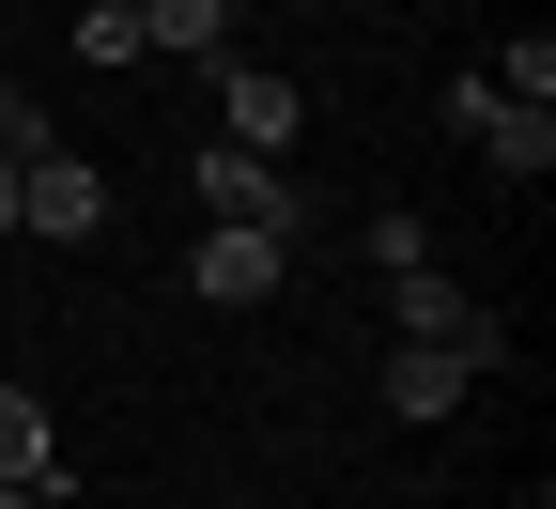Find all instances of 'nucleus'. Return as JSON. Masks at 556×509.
<instances>
[{
	"label": "nucleus",
	"instance_id": "1",
	"mask_svg": "<svg viewBox=\"0 0 556 509\" xmlns=\"http://www.w3.org/2000/svg\"><path fill=\"white\" fill-rule=\"evenodd\" d=\"M16 232H47V247H93L109 232V170L78 155V139H31L16 155Z\"/></svg>",
	"mask_w": 556,
	"mask_h": 509
},
{
	"label": "nucleus",
	"instance_id": "2",
	"mask_svg": "<svg viewBox=\"0 0 556 509\" xmlns=\"http://www.w3.org/2000/svg\"><path fill=\"white\" fill-rule=\"evenodd\" d=\"M387 325H402V340H448V355H479V371L510 355V325L479 309L464 278H448V263H387Z\"/></svg>",
	"mask_w": 556,
	"mask_h": 509
},
{
	"label": "nucleus",
	"instance_id": "3",
	"mask_svg": "<svg viewBox=\"0 0 556 509\" xmlns=\"http://www.w3.org/2000/svg\"><path fill=\"white\" fill-rule=\"evenodd\" d=\"M201 232H278V247H294V170L217 139V155H201Z\"/></svg>",
	"mask_w": 556,
	"mask_h": 509
},
{
	"label": "nucleus",
	"instance_id": "4",
	"mask_svg": "<svg viewBox=\"0 0 556 509\" xmlns=\"http://www.w3.org/2000/svg\"><path fill=\"white\" fill-rule=\"evenodd\" d=\"M278 278H294L278 232H201V247H186V294H201V309H263Z\"/></svg>",
	"mask_w": 556,
	"mask_h": 509
},
{
	"label": "nucleus",
	"instance_id": "5",
	"mask_svg": "<svg viewBox=\"0 0 556 509\" xmlns=\"http://www.w3.org/2000/svg\"><path fill=\"white\" fill-rule=\"evenodd\" d=\"M217 124H232V155H278V139L309 124V93L278 78V62H217Z\"/></svg>",
	"mask_w": 556,
	"mask_h": 509
},
{
	"label": "nucleus",
	"instance_id": "6",
	"mask_svg": "<svg viewBox=\"0 0 556 509\" xmlns=\"http://www.w3.org/2000/svg\"><path fill=\"white\" fill-rule=\"evenodd\" d=\"M464 386H479V355H448V340H402L387 355V402L402 417H464Z\"/></svg>",
	"mask_w": 556,
	"mask_h": 509
},
{
	"label": "nucleus",
	"instance_id": "7",
	"mask_svg": "<svg viewBox=\"0 0 556 509\" xmlns=\"http://www.w3.org/2000/svg\"><path fill=\"white\" fill-rule=\"evenodd\" d=\"M0 494H62V432L31 386H0Z\"/></svg>",
	"mask_w": 556,
	"mask_h": 509
},
{
	"label": "nucleus",
	"instance_id": "8",
	"mask_svg": "<svg viewBox=\"0 0 556 509\" xmlns=\"http://www.w3.org/2000/svg\"><path fill=\"white\" fill-rule=\"evenodd\" d=\"M479 155H495L510 186H541V170H556V109H510V93H495V124H479Z\"/></svg>",
	"mask_w": 556,
	"mask_h": 509
},
{
	"label": "nucleus",
	"instance_id": "9",
	"mask_svg": "<svg viewBox=\"0 0 556 509\" xmlns=\"http://www.w3.org/2000/svg\"><path fill=\"white\" fill-rule=\"evenodd\" d=\"M232 0H139V47H217Z\"/></svg>",
	"mask_w": 556,
	"mask_h": 509
},
{
	"label": "nucleus",
	"instance_id": "10",
	"mask_svg": "<svg viewBox=\"0 0 556 509\" xmlns=\"http://www.w3.org/2000/svg\"><path fill=\"white\" fill-rule=\"evenodd\" d=\"M495 93H510V109H556V31H526V47H510V78H495Z\"/></svg>",
	"mask_w": 556,
	"mask_h": 509
},
{
	"label": "nucleus",
	"instance_id": "11",
	"mask_svg": "<svg viewBox=\"0 0 556 509\" xmlns=\"http://www.w3.org/2000/svg\"><path fill=\"white\" fill-rule=\"evenodd\" d=\"M31 139H47V124H31V93L0 78V155H31Z\"/></svg>",
	"mask_w": 556,
	"mask_h": 509
},
{
	"label": "nucleus",
	"instance_id": "12",
	"mask_svg": "<svg viewBox=\"0 0 556 509\" xmlns=\"http://www.w3.org/2000/svg\"><path fill=\"white\" fill-rule=\"evenodd\" d=\"M0 232H16V155H0Z\"/></svg>",
	"mask_w": 556,
	"mask_h": 509
},
{
	"label": "nucleus",
	"instance_id": "13",
	"mask_svg": "<svg viewBox=\"0 0 556 509\" xmlns=\"http://www.w3.org/2000/svg\"><path fill=\"white\" fill-rule=\"evenodd\" d=\"M0 509H47V494H0Z\"/></svg>",
	"mask_w": 556,
	"mask_h": 509
}]
</instances>
